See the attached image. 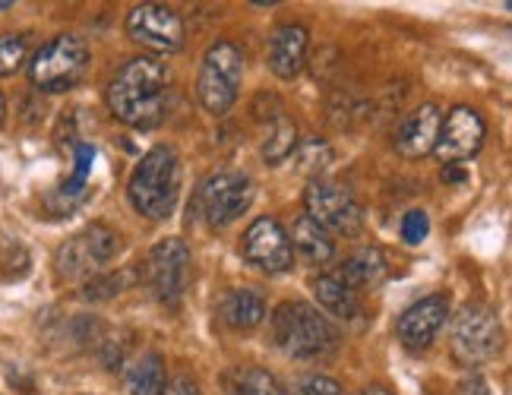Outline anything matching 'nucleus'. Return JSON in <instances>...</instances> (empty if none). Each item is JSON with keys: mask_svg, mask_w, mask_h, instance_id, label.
Instances as JSON below:
<instances>
[{"mask_svg": "<svg viewBox=\"0 0 512 395\" xmlns=\"http://www.w3.org/2000/svg\"><path fill=\"white\" fill-rule=\"evenodd\" d=\"M168 70L155 57H133L108 86V108L121 124L149 130L165 117Z\"/></svg>", "mask_w": 512, "mask_h": 395, "instance_id": "f257e3e1", "label": "nucleus"}, {"mask_svg": "<svg viewBox=\"0 0 512 395\" xmlns=\"http://www.w3.org/2000/svg\"><path fill=\"white\" fill-rule=\"evenodd\" d=\"M127 196L133 209L152 222H165L181 196V162L171 146H152L133 168Z\"/></svg>", "mask_w": 512, "mask_h": 395, "instance_id": "f03ea898", "label": "nucleus"}, {"mask_svg": "<svg viewBox=\"0 0 512 395\" xmlns=\"http://www.w3.org/2000/svg\"><path fill=\"white\" fill-rule=\"evenodd\" d=\"M272 339L288 358H323L339 345V329L304 301H288L272 313Z\"/></svg>", "mask_w": 512, "mask_h": 395, "instance_id": "7ed1b4c3", "label": "nucleus"}, {"mask_svg": "<svg viewBox=\"0 0 512 395\" xmlns=\"http://www.w3.org/2000/svg\"><path fill=\"white\" fill-rule=\"evenodd\" d=\"M452 358L462 367H481L487 361H494L503 348V326L500 316L490 310L487 304H465L456 320H452Z\"/></svg>", "mask_w": 512, "mask_h": 395, "instance_id": "20e7f679", "label": "nucleus"}, {"mask_svg": "<svg viewBox=\"0 0 512 395\" xmlns=\"http://www.w3.org/2000/svg\"><path fill=\"white\" fill-rule=\"evenodd\" d=\"M244 83V54L234 42H215L200 67V79H196V92H200V105L222 117L238 102V92Z\"/></svg>", "mask_w": 512, "mask_h": 395, "instance_id": "39448f33", "label": "nucleus"}, {"mask_svg": "<svg viewBox=\"0 0 512 395\" xmlns=\"http://www.w3.org/2000/svg\"><path fill=\"white\" fill-rule=\"evenodd\" d=\"M89 67V48L76 35H57L38 48L29 64V79L38 92H67L83 79Z\"/></svg>", "mask_w": 512, "mask_h": 395, "instance_id": "423d86ee", "label": "nucleus"}, {"mask_svg": "<svg viewBox=\"0 0 512 395\" xmlns=\"http://www.w3.org/2000/svg\"><path fill=\"white\" fill-rule=\"evenodd\" d=\"M117 253H121V234L102 222H95L80 234H73L57 250V272L64 279H92V275H102V269Z\"/></svg>", "mask_w": 512, "mask_h": 395, "instance_id": "0eeeda50", "label": "nucleus"}, {"mask_svg": "<svg viewBox=\"0 0 512 395\" xmlns=\"http://www.w3.org/2000/svg\"><path fill=\"white\" fill-rule=\"evenodd\" d=\"M304 206H307V219L317 222L326 234L339 231V234H358L364 225V209L348 187L326 181V177H313L307 193H304Z\"/></svg>", "mask_w": 512, "mask_h": 395, "instance_id": "6e6552de", "label": "nucleus"}, {"mask_svg": "<svg viewBox=\"0 0 512 395\" xmlns=\"http://www.w3.org/2000/svg\"><path fill=\"white\" fill-rule=\"evenodd\" d=\"M256 187L241 171H219L203 181L200 187V212L212 231L228 228L250 209Z\"/></svg>", "mask_w": 512, "mask_h": 395, "instance_id": "1a4fd4ad", "label": "nucleus"}, {"mask_svg": "<svg viewBox=\"0 0 512 395\" xmlns=\"http://www.w3.org/2000/svg\"><path fill=\"white\" fill-rule=\"evenodd\" d=\"M190 279V247L181 237H165L152 247L146 260V282L155 294V301L165 307H177L184 301Z\"/></svg>", "mask_w": 512, "mask_h": 395, "instance_id": "9d476101", "label": "nucleus"}, {"mask_svg": "<svg viewBox=\"0 0 512 395\" xmlns=\"http://www.w3.org/2000/svg\"><path fill=\"white\" fill-rule=\"evenodd\" d=\"M484 140H487L484 117L475 108L456 105L440 121V133H437V146H433V155H437L443 165H462L465 158L481 152Z\"/></svg>", "mask_w": 512, "mask_h": 395, "instance_id": "9b49d317", "label": "nucleus"}, {"mask_svg": "<svg viewBox=\"0 0 512 395\" xmlns=\"http://www.w3.org/2000/svg\"><path fill=\"white\" fill-rule=\"evenodd\" d=\"M127 35L149 51L171 54L184 45V19L165 4H136L127 13Z\"/></svg>", "mask_w": 512, "mask_h": 395, "instance_id": "f8f14e48", "label": "nucleus"}, {"mask_svg": "<svg viewBox=\"0 0 512 395\" xmlns=\"http://www.w3.org/2000/svg\"><path fill=\"white\" fill-rule=\"evenodd\" d=\"M244 256L247 263L263 269L269 275H279V272H288L294 266V250H291V241H288V231L263 215V219H256L247 234H244Z\"/></svg>", "mask_w": 512, "mask_h": 395, "instance_id": "ddd939ff", "label": "nucleus"}, {"mask_svg": "<svg viewBox=\"0 0 512 395\" xmlns=\"http://www.w3.org/2000/svg\"><path fill=\"white\" fill-rule=\"evenodd\" d=\"M446 320H449V298L446 294H430V298H421L399 316L396 335L408 351H424L433 345Z\"/></svg>", "mask_w": 512, "mask_h": 395, "instance_id": "4468645a", "label": "nucleus"}, {"mask_svg": "<svg viewBox=\"0 0 512 395\" xmlns=\"http://www.w3.org/2000/svg\"><path fill=\"white\" fill-rule=\"evenodd\" d=\"M443 114L437 105H421L411 111L402 127L396 130V149L405 158H424L437 146V133H440Z\"/></svg>", "mask_w": 512, "mask_h": 395, "instance_id": "2eb2a0df", "label": "nucleus"}, {"mask_svg": "<svg viewBox=\"0 0 512 395\" xmlns=\"http://www.w3.org/2000/svg\"><path fill=\"white\" fill-rule=\"evenodd\" d=\"M307 45H310V35L304 26H294V23L279 26L269 38V70L279 79H294L304 70Z\"/></svg>", "mask_w": 512, "mask_h": 395, "instance_id": "dca6fc26", "label": "nucleus"}, {"mask_svg": "<svg viewBox=\"0 0 512 395\" xmlns=\"http://www.w3.org/2000/svg\"><path fill=\"white\" fill-rule=\"evenodd\" d=\"M336 275L354 294H358V291H373V288H380L386 282L389 263H386V256H383L380 247H361L358 253L348 256L345 266Z\"/></svg>", "mask_w": 512, "mask_h": 395, "instance_id": "f3484780", "label": "nucleus"}, {"mask_svg": "<svg viewBox=\"0 0 512 395\" xmlns=\"http://www.w3.org/2000/svg\"><path fill=\"white\" fill-rule=\"evenodd\" d=\"M313 298H317V304L332 313L336 320H358L361 316V298L354 294L336 272H323L313 279Z\"/></svg>", "mask_w": 512, "mask_h": 395, "instance_id": "a211bd4d", "label": "nucleus"}, {"mask_svg": "<svg viewBox=\"0 0 512 395\" xmlns=\"http://www.w3.org/2000/svg\"><path fill=\"white\" fill-rule=\"evenodd\" d=\"M222 316L231 329H253L266 320V298L256 288H234L225 294Z\"/></svg>", "mask_w": 512, "mask_h": 395, "instance_id": "6ab92c4d", "label": "nucleus"}, {"mask_svg": "<svg viewBox=\"0 0 512 395\" xmlns=\"http://www.w3.org/2000/svg\"><path fill=\"white\" fill-rule=\"evenodd\" d=\"M288 241H291V250H298L301 260L310 263V266H323V263L332 260V253H336L332 237L317 222H310L307 215L294 222V231L288 234Z\"/></svg>", "mask_w": 512, "mask_h": 395, "instance_id": "aec40b11", "label": "nucleus"}, {"mask_svg": "<svg viewBox=\"0 0 512 395\" xmlns=\"http://www.w3.org/2000/svg\"><path fill=\"white\" fill-rule=\"evenodd\" d=\"M165 361L162 354H143V358H136V364L130 367V377H127V386H130V395H162L165 392Z\"/></svg>", "mask_w": 512, "mask_h": 395, "instance_id": "412c9836", "label": "nucleus"}, {"mask_svg": "<svg viewBox=\"0 0 512 395\" xmlns=\"http://www.w3.org/2000/svg\"><path fill=\"white\" fill-rule=\"evenodd\" d=\"M294 149H298V127H294V121H288L285 114H279V117H275V124L269 127L266 143H263L266 165L288 162V158L294 155Z\"/></svg>", "mask_w": 512, "mask_h": 395, "instance_id": "4be33fe9", "label": "nucleus"}, {"mask_svg": "<svg viewBox=\"0 0 512 395\" xmlns=\"http://www.w3.org/2000/svg\"><path fill=\"white\" fill-rule=\"evenodd\" d=\"M228 392L231 395H282L279 380L263 367H238L228 373Z\"/></svg>", "mask_w": 512, "mask_h": 395, "instance_id": "5701e85b", "label": "nucleus"}, {"mask_svg": "<svg viewBox=\"0 0 512 395\" xmlns=\"http://www.w3.org/2000/svg\"><path fill=\"white\" fill-rule=\"evenodd\" d=\"M73 174L64 181L61 187V196L64 200H80L89 187V174H92V162H95V149L89 143H76L73 149Z\"/></svg>", "mask_w": 512, "mask_h": 395, "instance_id": "b1692460", "label": "nucleus"}, {"mask_svg": "<svg viewBox=\"0 0 512 395\" xmlns=\"http://www.w3.org/2000/svg\"><path fill=\"white\" fill-rule=\"evenodd\" d=\"M133 282H136V269H121L114 275H95V279L86 282L83 298L86 301H108V298H114V294L127 291Z\"/></svg>", "mask_w": 512, "mask_h": 395, "instance_id": "393cba45", "label": "nucleus"}, {"mask_svg": "<svg viewBox=\"0 0 512 395\" xmlns=\"http://www.w3.org/2000/svg\"><path fill=\"white\" fill-rule=\"evenodd\" d=\"M23 64H26V38L0 35V76H13Z\"/></svg>", "mask_w": 512, "mask_h": 395, "instance_id": "a878e982", "label": "nucleus"}, {"mask_svg": "<svg viewBox=\"0 0 512 395\" xmlns=\"http://www.w3.org/2000/svg\"><path fill=\"white\" fill-rule=\"evenodd\" d=\"M427 234H430V215L424 209H408L405 219H402V237H405V244L418 247V244L427 241Z\"/></svg>", "mask_w": 512, "mask_h": 395, "instance_id": "bb28decb", "label": "nucleus"}, {"mask_svg": "<svg viewBox=\"0 0 512 395\" xmlns=\"http://www.w3.org/2000/svg\"><path fill=\"white\" fill-rule=\"evenodd\" d=\"M291 395H345V389L332 377H323V373H310V377L294 383Z\"/></svg>", "mask_w": 512, "mask_h": 395, "instance_id": "cd10ccee", "label": "nucleus"}, {"mask_svg": "<svg viewBox=\"0 0 512 395\" xmlns=\"http://www.w3.org/2000/svg\"><path fill=\"white\" fill-rule=\"evenodd\" d=\"M162 395H203V389H200V383H196L193 377L181 373V377H174L171 383H165Z\"/></svg>", "mask_w": 512, "mask_h": 395, "instance_id": "c85d7f7f", "label": "nucleus"}, {"mask_svg": "<svg viewBox=\"0 0 512 395\" xmlns=\"http://www.w3.org/2000/svg\"><path fill=\"white\" fill-rule=\"evenodd\" d=\"M452 395H494V392L487 389V383L481 377H468V380H462L456 386V392H452Z\"/></svg>", "mask_w": 512, "mask_h": 395, "instance_id": "c756f323", "label": "nucleus"}, {"mask_svg": "<svg viewBox=\"0 0 512 395\" xmlns=\"http://www.w3.org/2000/svg\"><path fill=\"white\" fill-rule=\"evenodd\" d=\"M443 181L446 184H456V181H465V171L459 165H446L443 168Z\"/></svg>", "mask_w": 512, "mask_h": 395, "instance_id": "7c9ffc66", "label": "nucleus"}, {"mask_svg": "<svg viewBox=\"0 0 512 395\" xmlns=\"http://www.w3.org/2000/svg\"><path fill=\"white\" fill-rule=\"evenodd\" d=\"M354 395H392L389 389H383V386H364V389H358Z\"/></svg>", "mask_w": 512, "mask_h": 395, "instance_id": "2f4dec72", "label": "nucleus"}, {"mask_svg": "<svg viewBox=\"0 0 512 395\" xmlns=\"http://www.w3.org/2000/svg\"><path fill=\"white\" fill-rule=\"evenodd\" d=\"M4 114H7V102H4V95H0V121H4Z\"/></svg>", "mask_w": 512, "mask_h": 395, "instance_id": "473e14b6", "label": "nucleus"}]
</instances>
